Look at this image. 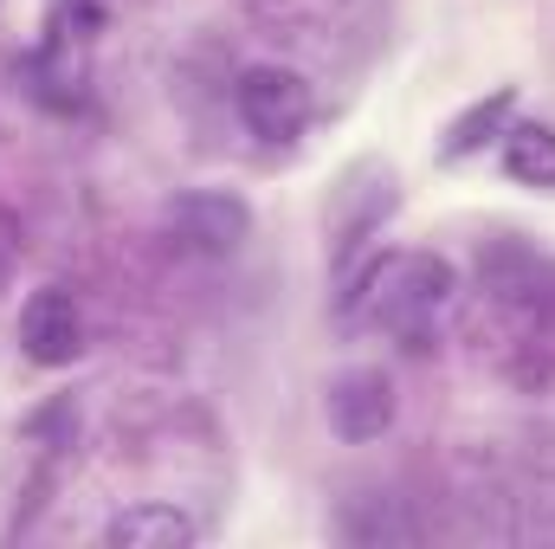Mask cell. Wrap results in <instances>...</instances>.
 <instances>
[{
    "label": "cell",
    "instance_id": "cell-8",
    "mask_svg": "<svg viewBox=\"0 0 555 549\" xmlns=\"http://www.w3.org/2000/svg\"><path fill=\"white\" fill-rule=\"evenodd\" d=\"M504 175L517 188H555V130L550 124H511L504 130Z\"/></svg>",
    "mask_w": 555,
    "mask_h": 549
},
{
    "label": "cell",
    "instance_id": "cell-5",
    "mask_svg": "<svg viewBox=\"0 0 555 549\" xmlns=\"http://www.w3.org/2000/svg\"><path fill=\"white\" fill-rule=\"evenodd\" d=\"M323 413H330V433L349 439V446H369L395 426V382L382 369H343L323 395Z\"/></svg>",
    "mask_w": 555,
    "mask_h": 549
},
{
    "label": "cell",
    "instance_id": "cell-3",
    "mask_svg": "<svg viewBox=\"0 0 555 549\" xmlns=\"http://www.w3.org/2000/svg\"><path fill=\"white\" fill-rule=\"evenodd\" d=\"M162 220L201 259H227V253H240L253 240V207L240 194H227V188H188V194H175L162 207Z\"/></svg>",
    "mask_w": 555,
    "mask_h": 549
},
{
    "label": "cell",
    "instance_id": "cell-1",
    "mask_svg": "<svg viewBox=\"0 0 555 549\" xmlns=\"http://www.w3.org/2000/svg\"><path fill=\"white\" fill-rule=\"evenodd\" d=\"M452 304H459V272H452V259L420 253V246L382 253V259L362 272V284L349 291V310L369 317L375 330H388V336L408 343V349H426V343L446 330Z\"/></svg>",
    "mask_w": 555,
    "mask_h": 549
},
{
    "label": "cell",
    "instance_id": "cell-4",
    "mask_svg": "<svg viewBox=\"0 0 555 549\" xmlns=\"http://www.w3.org/2000/svg\"><path fill=\"white\" fill-rule=\"evenodd\" d=\"M20 356L33 369H72L85 356V310L65 284H39L26 304H20Z\"/></svg>",
    "mask_w": 555,
    "mask_h": 549
},
{
    "label": "cell",
    "instance_id": "cell-7",
    "mask_svg": "<svg viewBox=\"0 0 555 549\" xmlns=\"http://www.w3.org/2000/svg\"><path fill=\"white\" fill-rule=\"evenodd\" d=\"M511 111H517V91H511V85H498L491 98L465 104V111L446 124V137H439V162H465V155H478L485 142H504Z\"/></svg>",
    "mask_w": 555,
    "mask_h": 549
},
{
    "label": "cell",
    "instance_id": "cell-6",
    "mask_svg": "<svg viewBox=\"0 0 555 549\" xmlns=\"http://www.w3.org/2000/svg\"><path fill=\"white\" fill-rule=\"evenodd\" d=\"M104 544L111 549H194L201 544V524L188 511L149 498V505H130V511H117L104 524Z\"/></svg>",
    "mask_w": 555,
    "mask_h": 549
},
{
    "label": "cell",
    "instance_id": "cell-2",
    "mask_svg": "<svg viewBox=\"0 0 555 549\" xmlns=\"http://www.w3.org/2000/svg\"><path fill=\"white\" fill-rule=\"evenodd\" d=\"M233 111L259 142H297L310 124V85L291 65H246L233 85Z\"/></svg>",
    "mask_w": 555,
    "mask_h": 549
}]
</instances>
